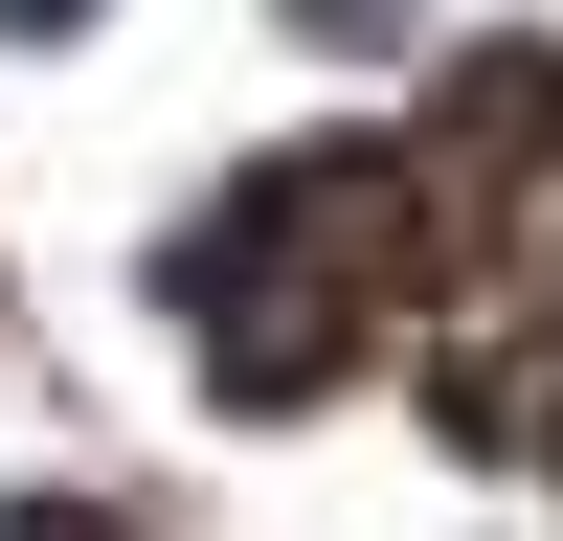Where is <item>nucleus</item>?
Masks as SVG:
<instances>
[{
	"label": "nucleus",
	"mask_w": 563,
	"mask_h": 541,
	"mask_svg": "<svg viewBox=\"0 0 563 541\" xmlns=\"http://www.w3.org/2000/svg\"><path fill=\"white\" fill-rule=\"evenodd\" d=\"M45 23H90V0H0V45H45Z\"/></svg>",
	"instance_id": "obj_1"
},
{
	"label": "nucleus",
	"mask_w": 563,
	"mask_h": 541,
	"mask_svg": "<svg viewBox=\"0 0 563 541\" xmlns=\"http://www.w3.org/2000/svg\"><path fill=\"white\" fill-rule=\"evenodd\" d=\"M0 541H90V519H0Z\"/></svg>",
	"instance_id": "obj_2"
}]
</instances>
